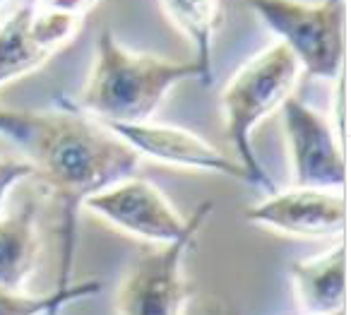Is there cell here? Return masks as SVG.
<instances>
[{"label": "cell", "instance_id": "6da1fadb", "mask_svg": "<svg viewBox=\"0 0 351 315\" xmlns=\"http://www.w3.org/2000/svg\"><path fill=\"white\" fill-rule=\"evenodd\" d=\"M29 152L34 176L60 209V289L73 284L70 275L80 209L94 195L132 178L140 169L142 156L68 99H60L58 111L41 113V126Z\"/></svg>", "mask_w": 351, "mask_h": 315}, {"label": "cell", "instance_id": "7a4b0ae2", "mask_svg": "<svg viewBox=\"0 0 351 315\" xmlns=\"http://www.w3.org/2000/svg\"><path fill=\"white\" fill-rule=\"evenodd\" d=\"M191 78L200 80L195 63H173L137 54L104 30L77 108L104 126L149 123L166 94Z\"/></svg>", "mask_w": 351, "mask_h": 315}, {"label": "cell", "instance_id": "3957f363", "mask_svg": "<svg viewBox=\"0 0 351 315\" xmlns=\"http://www.w3.org/2000/svg\"><path fill=\"white\" fill-rule=\"evenodd\" d=\"M298 73L301 68L291 51L274 41L236 70L219 97L226 137L236 150V161L248 171L250 183L269 195L274 193V180L253 150V130L291 97Z\"/></svg>", "mask_w": 351, "mask_h": 315}, {"label": "cell", "instance_id": "277c9868", "mask_svg": "<svg viewBox=\"0 0 351 315\" xmlns=\"http://www.w3.org/2000/svg\"><path fill=\"white\" fill-rule=\"evenodd\" d=\"M253 10L311 78L337 80L344 65L346 5L339 0H258Z\"/></svg>", "mask_w": 351, "mask_h": 315}, {"label": "cell", "instance_id": "5b68a950", "mask_svg": "<svg viewBox=\"0 0 351 315\" xmlns=\"http://www.w3.org/2000/svg\"><path fill=\"white\" fill-rule=\"evenodd\" d=\"M215 205L202 200L191 214L188 231L176 243L142 250L132 260L116 294L118 315H186L191 286L186 279V255Z\"/></svg>", "mask_w": 351, "mask_h": 315}, {"label": "cell", "instance_id": "8992f818", "mask_svg": "<svg viewBox=\"0 0 351 315\" xmlns=\"http://www.w3.org/2000/svg\"><path fill=\"white\" fill-rule=\"evenodd\" d=\"M94 3H25L0 22V87L39 70L80 34Z\"/></svg>", "mask_w": 351, "mask_h": 315}, {"label": "cell", "instance_id": "52a82bcc", "mask_svg": "<svg viewBox=\"0 0 351 315\" xmlns=\"http://www.w3.org/2000/svg\"><path fill=\"white\" fill-rule=\"evenodd\" d=\"M282 121L293 188L344 190L346 161L330 121L293 97L282 104Z\"/></svg>", "mask_w": 351, "mask_h": 315}, {"label": "cell", "instance_id": "ba28073f", "mask_svg": "<svg viewBox=\"0 0 351 315\" xmlns=\"http://www.w3.org/2000/svg\"><path fill=\"white\" fill-rule=\"evenodd\" d=\"M84 207L111 226L156 246L176 243L191 224V219L181 217L156 185L137 176L94 195Z\"/></svg>", "mask_w": 351, "mask_h": 315}, {"label": "cell", "instance_id": "9c48e42d", "mask_svg": "<svg viewBox=\"0 0 351 315\" xmlns=\"http://www.w3.org/2000/svg\"><path fill=\"white\" fill-rule=\"evenodd\" d=\"M245 219L291 238H332L344 233L346 198L344 190H274L267 200L250 207Z\"/></svg>", "mask_w": 351, "mask_h": 315}, {"label": "cell", "instance_id": "30bf717a", "mask_svg": "<svg viewBox=\"0 0 351 315\" xmlns=\"http://www.w3.org/2000/svg\"><path fill=\"white\" fill-rule=\"evenodd\" d=\"M116 132L128 147L140 156L159 161V164L181 166V169L219 174L250 183V176L236 159L226 156L221 150L202 140L197 132L178 126H159V123H137V126H106ZM253 185V183H250Z\"/></svg>", "mask_w": 351, "mask_h": 315}, {"label": "cell", "instance_id": "8fae6325", "mask_svg": "<svg viewBox=\"0 0 351 315\" xmlns=\"http://www.w3.org/2000/svg\"><path fill=\"white\" fill-rule=\"evenodd\" d=\"M298 305L306 315H332L344 310L346 301V246L337 241L325 253L289 267Z\"/></svg>", "mask_w": 351, "mask_h": 315}, {"label": "cell", "instance_id": "7c38bea8", "mask_svg": "<svg viewBox=\"0 0 351 315\" xmlns=\"http://www.w3.org/2000/svg\"><path fill=\"white\" fill-rule=\"evenodd\" d=\"M39 260L36 205L32 200L0 217V289L22 291Z\"/></svg>", "mask_w": 351, "mask_h": 315}, {"label": "cell", "instance_id": "4fadbf2b", "mask_svg": "<svg viewBox=\"0 0 351 315\" xmlns=\"http://www.w3.org/2000/svg\"><path fill=\"white\" fill-rule=\"evenodd\" d=\"M169 22L195 46L193 63L200 70L202 84H212V46L221 25V5L217 0H164L159 3Z\"/></svg>", "mask_w": 351, "mask_h": 315}, {"label": "cell", "instance_id": "5bb4252c", "mask_svg": "<svg viewBox=\"0 0 351 315\" xmlns=\"http://www.w3.org/2000/svg\"><path fill=\"white\" fill-rule=\"evenodd\" d=\"M101 284L97 279L73 281L68 286H56L51 294L29 296L25 291L0 289V315H53L73 301H82L99 294Z\"/></svg>", "mask_w": 351, "mask_h": 315}, {"label": "cell", "instance_id": "9a60e30c", "mask_svg": "<svg viewBox=\"0 0 351 315\" xmlns=\"http://www.w3.org/2000/svg\"><path fill=\"white\" fill-rule=\"evenodd\" d=\"M41 126V113L29 111H12L8 106H0V135L8 140L17 142V145L29 150L34 135Z\"/></svg>", "mask_w": 351, "mask_h": 315}, {"label": "cell", "instance_id": "2e32d148", "mask_svg": "<svg viewBox=\"0 0 351 315\" xmlns=\"http://www.w3.org/2000/svg\"><path fill=\"white\" fill-rule=\"evenodd\" d=\"M34 176V164L20 156H0V207L17 183Z\"/></svg>", "mask_w": 351, "mask_h": 315}, {"label": "cell", "instance_id": "e0dca14e", "mask_svg": "<svg viewBox=\"0 0 351 315\" xmlns=\"http://www.w3.org/2000/svg\"><path fill=\"white\" fill-rule=\"evenodd\" d=\"M332 315H346V310H341V313H332Z\"/></svg>", "mask_w": 351, "mask_h": 315}]
</instances>
